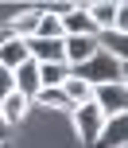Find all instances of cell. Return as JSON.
<instances>
[{
  "instance_id": "1",
  "label": "cell",
  "mask_w": 128,
  "mask_h": 148,
  "mask_svg": "<svg viewBox=\"0 0 128 148\" xmlns=\"http://www.w3.org/2000/svg\"><path fill=\"white\" fill-rule=\"evenodd\" d=\"M74 74L85 78L89 86H101V82H124V78H128V62H113L105 51H97L89 62H82Z\"/></svg>"
},
{
  "instance_id": "2",
  "label": "cell",
  "mask_w": 128,
  "mask_h": 148,
  "mask_svg": "<svg viewBox=\"0 0 128 148\" xmlns=\"http://www.w3.org/2000/svg\"><path fill=\"white\" fill-rule=\"evenodd\" d=\"M82 8H85V16H89L93 23H97V35L101 31H124V16H128V8L124 4H113V0H82Z\"/></svg>"
},
{
  "instance_id": "3",
  "label": "cell",
  "mask_w": 128,
  "mask_h": 148,
  "mask_svg": "<svg viewBox=\"0 0 128 148\" xmlns=\"http://www.w3.org/2000/svg\"><path fill=\"white\" fill-rule=\"evenodd\" d=\"M66 117H70V125H74V136H78L85 148H93V144H97L105 117L97 113V105H93V101H89V105H78V109H70Z\"/></svg>"
},
{
  "instance_id": "4",
  "label": "cell",
  "mask_w": 128,
  "mask_h": 148,
  "mask_svg": "<svg viewBox=\"0 0 128 148\" xmlns=\"http://www.w3.org/2000/svg\"><path fill=\"white\" fill-rule=\"evenodd\" d=\"M93 105L101 117H121L128 109V82H101L93 86Z\"/></svg>"
},
{
  "instance_id": "5",
  "label": "cell",
  "mask_w": 128,
  "mask_h": 148,
  "mask_svg": "<svg viewBox=\"0 0 128 148\" xmlns=\"http://www.w3.org/2000/svg\"><path fill=\"white\" fill-rule=\"evenodd\" d=\"M39 16H43V8L39 4H23V8H12V16H8V35H16V39H31L39 31Z\"/></svg>"
},
{
  "instance_id": "6",
  "label": "cell",
  "mask_w": 128,
  "mask_h": 148,
  "mask_svg": "<svg viewBox=\"0 0 128 148\" xmlns=\"http://www.w3.org/2000/svg\"><path fill=\"white\" fill-rule=\"evenodd\" d=\"M62 39L66 35H82V39H97V23L85 16V8H82V0H74V8H70L66 16H62Z\"/></svg>"
},
{
  "instance_id": "7",
  "label": "cell",
  "mask_w": 128,
  "mask_h": 148,
  "mask_svg": "<svg viewBox=\"0 0 128 148\" xmlns=\"http://www.w3.org/2000/svg\"><path fill=\"white\" fill-rule=\"evenodd\" d=\"M62 55H66V66L78 70L82 62H89L97 55V39H82V35H66L62 39Z\"/></svg>"
},
{
  "instance_id": "8",
  "label": "cell",
  "mask_w": 128,
  "mask_h": 148,
  "mask_svg": "<svg viewBox=\"0 0 128 148\" xmlns=\"http://www.w3.org/2000/svg\"><path fill=\"white\" fill-rule=\"evenodd\" d=\"M31 109H47V113H70L74 105L66 101L62 86H39V94L31 97Z\"/></svg>"
},
{
  "instance_id": "9",
  "label": "cell",
  "mask_w": 128,
  "mask_h": 148,
  "mask_svg": "<svg viewBox=\"0 0 128 148\" xmlns=\"http://www.w3.org/2000/svg\"><path fill=\"white\" fill-rule=\"evenodd\" d=\"M27 113H31V101H27L23 94H16V90L4 97V101H0V117H4V125H8V129L23 125V121H27Z\"/></svg>"
},
{
  "instance_id": "10",
  "label": "cell",
  "mask_w": 128,
  "mask_h": 148,
  "mask_svg": "<svg viewBox=\"0 0 128 148\" xmlns=\"http://www.w3.org/2000/svg\"><path fill=\"white\" fill-rule=\"evenodd\" d=\"M97 51H105L113 62H128V31H101Z\"/></svg>"
},
{
  "instance_id": "11",
  "label": "cell",
  "mask_w": 128,
  "mask_h": 148,
  "mask_svg": "<svg viewBox=\"0 0 128 148\" xmlns=\"http://www.w3.org/2000/svg\"><path fill=\"white\" fill-rule=\"evenodd\" d=\"M23 62H27V47H23V39H16V35H8L4 43H0V70H20Z\"/></svg>"
},
{
  "instance_id": "12",
  "label": "cell",
  "mask_w": 128,
  "mask_h": 148,
  "mask_svg": "<svg viewBox=\"0 0 128 148\" xmlns=\"http://www.w3.org/2000/svg\"><path fill=\"white\" fill-rule=\"evenodd\" d=\"M12 86H16V94H23V97L31 101V97L39 94V66L27 59L20 70H12Z\"/></svg>"
},
{
  "instance_id": "13",
  "label": "cell",
  "mask_w": 128,
  "mask_h": 148,
  "mask_svg": "<svg viewBox=\"0 0 128 148\" xmlns=\"http://www.w3.org/2000/svg\"><path fill=\"white\" fill-rule=\"evenodd\" d=\"M62 94H66V101L74 105V109H78V105H89V101H93V86H89L85 78H78L74 70H70V78H66V82H62Z\"/></svg>"
},
{
  "instance_id": "14",
  "label": "cell",
  "mask_w": 128,
  "mask_h": 148,
  "mask_svg": "<svg viewBox=\"0 0 128 148\" xmlns=\"http://www.w3.org/2000/svg\"><path fill=\"white\" fill-rule=\"evenodd\" d=\"M93 148H124V113H121V117H105L101 136H97Z\"/></svg>"
},
{
  "instance_id": "15",
  "label": "cell",
  "mask_w": 128,
  "mask_h": 148,
  "mask_svg": "<svg viewBox=\"0 0 128 148\" xmlns=\"http://www.w3.org/2000/svg\"><path fill=\"white\" fill-rule=\"evenodd\" d=\"M70 78V66L66 62H51V66H39V86H62Z\"/></svg>"
},
{
  "instance_id": "16",
  "label": "cell",
  "mask_w": 128,
  "mask_h": 148,
  "mask_svg": "<svg viewBox=\"0 0 128 148\" xmlns=\"http://www.w3.org/2000/svg\"><path fill=\"white\" fill-rule=\"evenodd\" d=\"M12 90H16V86H12V74H8V70H0V101H4Z\"/></svg>"
},
{
  "instance_id": "17",
  "label": "cell",
  "mask_w": 128,
  "mask_h": 148,
  "mask_svg": "<svg viewBox=\"0 0 128 148\" xmlns=\"http://www.w3.org/2000/svg\"><path fill=\"white\" fill-rule=\"evenodd\" d=\"M8 133H12V129H8V125H4V117H0V144L8 140Z\"/></svg>"
},
{
  "instance_id": "18",
  "label": "cell",
  "mask_w": 128,
  "mask_h": 148,
  "mask_svg": "<svg viewBox=\"0 0 128 148\" xmlns=\"http://www.w3.org/2000/svg\"><path fill=\"white\" fill-rule=\"evenodd\" d=\"M0 148H12V140H4V144H0Z\"/></svg>"
}]
</instances>
